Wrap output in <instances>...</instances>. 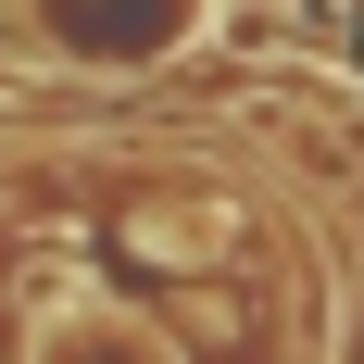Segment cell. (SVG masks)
Segmentation results:
<instances>
[{"label": "cell", "mask_w": 364, "mask_h": 364, "mask_svg": "<svg viewBox=\"0 0 364 364\" xmlns=\"http://www.w3.org/2000/svg\"><path fill=\"white\" fill-rule=\"evenodd\" d=\"M26 364H176L139 314H113V301H75V314H38Z\"/></svg>", "instance_id": "cell-1"}]
</instances>
